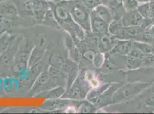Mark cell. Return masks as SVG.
Wrapping results in <instances>:
<instances>
[{"label":"cell","instance_id":"6da1fadb","mask_svg":"<svg viewBox=\"0 0 154 114\" xmlns=\"http://www.w3.org/2000/svg\"><path fill=\"white\" fill-rule=\"evenodd\" d=\"M61 4L69 10L74 21L85 30H91L90 12L82 2H70V0Z\"/></svg>","mask_w":154,"mask_h":114},{"label":"cell","instance_id":"7a4b0ae2","mask_svg":"<svg viewBox=\"0 0 154 114\" xmlns=\"http://www.w3.org/2000/svg\"><path fill=\"white\" fill-rule=\"evenodd\" d=\"M149 86L148 83H129L123 86L119 89L113 95V102L118 103L125 100L132 95H136L142 90L146 89Z\"/></svg>","mask_w":154,"mask_h":114},{"label":"cell","instance_id":"3957f363","mask_svg":"<svg viewBox=\"0 0 154 114\" xmlns=\"http://www.w3.org/2000/svg\"><path fill=\"white\" fill-rule=\"evenodd\" d=\"M86 97V91L84 87L82 80L78 78L75 82L68 89L67 91H65L64 94L60 99H71L80 100Z\"/></svg>","mask_w":154,"mask_h":114},{"label":"cell","instance_id":"277c9868","mask_svg":"<svg viewBox=\"0 0 154 114\" xmlns=\"http://www.w3.org/2000/svg\"><path fill=\"white\" fill-rule=\"evenodd\" d=\"M11 1L16 7L19 16L33 19L34 0H11Z\"/></svg>","mask_w":154,"mask_h":114},{"label":"cell","instance_id":"5b68a950","mask_svg":"<svg viewBox=\"0 0 154 114\" xmlns=\"http://www.w3.org/2000/svg\"><path fill=\"white\" fill-rule=\"evenodd\" d=\"M144 18L139 12L137 9L127 12V13L123 16L122 22L124 27L130 26L142 25Z\"/></svg>","mask_w":154,"mask_h":114},{"label":"cell","instance_id":"8992f818","mask_svg":"<svg viewBox=\"0 0 154 114\" xmlns=\"http://www.w3.org/2000/svg\"><path fill=\"white\" fill-rule=\"evenodd\" d=\"M50 9L49 1L47 0H34L33 3V19L42 23V19L46 13Z\"/></svg>","mask_w":154,"mask_h":114},{"label":"cell","instance_id":"52a82bcc","mask_svg":"<svg viewBox=\"0 0 154 114\" xmlns=\"http://www.w3.org/2000/svg\"><path fill=\"white\" fill-rule=\"evenodd\" d=\"M91 29L100 34H105L108 32L109 24L99 18L93 12H90Z\"/></svg>","mask_w":154,"mask_h":114},{"label":"cell","instance_id":"ba28073f","mask_svg":"<svg viewBox=\"0 0 154 114\" xmlns=\"http://www.w3.org/2000/svg\"><path fill=\"white\" fill-rule=\"evenodd\" d=\"M144 30V28L141 26H130L124 27L119 38H125V39L141 38V34Z\"/></svg>","mask_w":154,"mask_h":114},{"label":"cell","instance_id":"9c48e42d","mask_svg":"<svg viewBox=\"0 0 154 114\" xmlns=\"http://www.w3.org/2000/svg\"><path fill=\"white\" fill-rule=\"evenodd\" d=\"M44 54L45 50L43 48L39 46H35L31 50L28 59V69L40 62L44 56Z\"/></svg>","mask_w":154,"mask_h":114},{"label":"cell","instance_id":"30bf717a","mask_svg":"<svg viewBox=\"0 0 154 114\" xmlns=\"http://www.w3.org/2000/svg\"><path fill=\"white\" fill-rule=\"evenodd\" d=\"M91 12H93L99 18L103 19V21L108 24L113 20V15L109 7L104 5L103 4L92 9Z\"/></svg>","mask_w":154,"mask_h":114},{"label":"cell","instance_id":"8fae6325","mask_svg":"<svg viewBox=\"0 0 154 114\" xmlns=\"http://www.w3.org/2000/svg\"><path fill=\"white\" fill-rule=\"evenodd\" d=\"M66 90L62 86L55 87L38 94L39 96H45L47 99H58L61 98Z\"/></svg>","mask_w":154,"mask_h":114},{"label":"cell","instance_id":"7c38bea8","mask_svg":"<svg viewBox=\"0 0 154 114\" xmlns=\"http://www.w3.org/2000/svg\"><path fill=\"white\" fill-rule=\"evenodd\" d=\"M42 24L44 25L51 27L57 29H62L61 26L58 23V21L55 16L54 13L50 7L45 13L43 19H42Z\"/></svg>","mask_w":154,"mask_h":114},{"label":"cell","instance_id":"4fadbf2b","mask_svg":"<svg viewBox=\"0 0 154 114\" xmlns=\"http://www.w3.org/2000/svg\"><path fill=\"white\" fill-rule=\"evenodd\" d=\"M134 42L129 41H120L114 46V53H117L122 56H128L133 47Z\"/></svg>","mask_w":154,"mask_h":114},{"label":"cell","instance_id":"5bb4252c","mask_svg":"<svg viewBox=\"0 0 154 114\" xmlns=\"http://www.w3.org/2000/svg\"><path fill=\"white\" fill-rule=\"evenodd\" d=\"M124 27L122 21L119 19H113L109 24L108 33L110 35L119 38L122 34Z\"/></svg>","mask_w":154,"mask_h":114},{"label":"cell","instance_id":"9a60e30c","mask_svg":"<svg viewBox=\"0 0 154 114\" xmlns=\"http://www.w3.org/2000/svg\"><path fill=\"white\" fill-rule=\"evenodd\" d=\"M139 12L140 13L143 18L146 19H152L154 17V12L151 6V4L144 2L141 5H139L137 8Z\"/></svg>","mask_w":154,"mask_h":114},{"label":"cell","instance_id":"2e32d148","mask_svg":"<svg viewBox=\"0 0 154 114\" xmlns=\"http://www.w3.org/2000/svg\"><path fill=\"white\" fill-rule=\"evenodd\" d=\"M125 64L127 68L130 70H135L141 67L140 59L130 56H126Z\"/></svg>","mask_w":154,"mask_h":114},{"label":"cell","instance_id":"e0dca14e","mask_svg":"<svg viewBox=\"0 0 154 114\" xmlns=\"http://www.w3.org/2000/svg\"><path fill=\"white\" fill-rule=\"evenodd\" d=\"M141 62V67H148L154 64V55L151 53H144L140 58Z\"/></svg>","mask_w":154,"mask_h":114},{"label":"cell","instance_id":"ac0fdd59","mask_svg":"<svg viewBox=\"0 0 154 114\" xmlns=\"http://www.w3.org/2000/svg\"><path fill=\"white\" fill-rule=\"evenodd\" d=\"M139 5L138 0H123L122 6L126 12L137 9Z\"/></svg>","mask_w":154,"mask_h":114},{"label":"cell","instance_id":"d6986e66","mask_svg":"<svg viewBox=\"0 0 154 114\" xmlns=\"http://www.w3.org/2000/svg\"><path fill=\"white\" fill-rule=\"evenodd\" d=\"M93 63L95 67L97 69H100L105 64V56L102 53H97L96 54Z\"/></svg>","mask_w":154,"mask_h":114},{"label":"cell","instance_id":"ffe728a7","mask_svg":"<svg viewBox=\"0 0 154 114\" xmlns=\"http://www.w3.org/2000/svg\"><path fill=\"white\" fill-rule=\"evenodd\" d=\"M100 42L104 50L108 51L112 49V41L107 35H104L101 37Z\"/></svg>","mask_w":154,"mask_h":114},{"label":"cell","instance_id":"44dd1931","mask_svg":"<svg viewBox=\"0 0 154 114\" xmlns=\"http://www.w3.org/2000/svg\"><path fill=\"white\" fill-rule=\"evenodd\" d=\"M134 45L140 50L146 53H150L151 52V45L147 42H134Z\"/></svg>","mask_w":154,"mask_h":114},{"label":"cell","instance_id":"7402d4cb","mask_svg":"<svg viewBox=\"0 0 154 114\" xmlns=\"http://www.w3.org/2000/svg\"><path fill=\"white\" fill-rule=\"evenodd\" d=\"M96 111V108L89 103H84L79 107L78 111L80 113H91Z\"/></svg>","mask_w":154,"mask_h":114},{"label":"cell","instance_id":"603a6c76","mask_svg":"<svg viewBox=\"0 0 154 114\" xmlns=\"http://www.w3.org/2000/svg\"><path fill=\"white\" fill-rule=\"evenodd\" d=\"M141 40L147 43H151L152 40V36L150 30L146 29L144 30V31L142 33L141 36Z\"/></svg>","mask_w":154,"mask_h":114},{"label":"cell","instance_id":"cb8c5ba5","mask_svg":"<svg viewBox=\"0 0 154 114\" xmlns=\"http://www.w3.org/2000/svg\"><path fill=\"white\" fill-rule=\"evenodd\" d=\"M96 54V53H95L94 51L89 50H88L85 53L84 56L86 59H87L88 61H89L90 62H93Z\"/></svg>","mask_w":154,"mask_h":114},{"label":"cell","instance_id":"d4e9b609","mask_svg":"<svg viewBox=\"0 0 154 114\" xmlns=\"http://www.w3.org/2000/svg\"><path fill=\"white\" fill-rule=\"evenodd\" d=\"M146 103L148 106L154 107V94H151L148 97L146 101Z\"/></svg>","mask_w":154,"mask_h":114},{"label":"cell","instance_id":"484cf974","mask_svg":"<svg viewBox=\"0 0 154 114\" xmlns=\"http://www.w3.org/2000/svg\"><path fill=\"white\" fill-rule=\"evenodd\" d=\"M7 48L5 47V46H4V44H2V42L0 40V57L1 56V55L2 54V53L7 50Z\"/></svg>","mask_w":154,"mask_h":114},{"label":"cell","instance_id":"4316f807","mask_svg":"<svg viewBox=\"0 0 154 114\" xmlns=\"http://www.w3.org/2000/svg\"><path fill=\"white\" fill-rule=\"evenodd\" d=\"M149 30H150V32H151L152 37H154V25L149 29Z\"/></svg>","mask_w":154,"mask_h":114},{"label":"cell","instance_id":"83f0119b","mask_svg":"<svg viewBox=\"0 0 154 114\" xmlns=\"http://www.w3.org/2000/svg\"><path fill=\"white\" fill-rule=\"evenodd\" d=\"M151 53L154 55V45L151 46Z\"/></svg>","mask_w":154,"mask_h":114},{"label":"cell","instance_id":"f1b7e54d","mask_svg":"<svg viewBox=\"0 0 154 114\" xmlns=\"http://www.w3.org/2000/svg\"><path fill=\"white\" fill-rule=\"evenodd\" d=\"M11 1V0H0V4L3 3V2H7V1Z\"/></svg>","mask_w":154,"mask_h":114},{"label":"cell","instance_id":"f546056e","mask_svg":"<svg viewBox=\"0 0 154 114\" xmlns=\"http://www.w3.org/2000/svg\"><path fill=\"white\" fill-rule=\"evenodd\" d=\"M149 1H151V2H152V1H154V0H149Z\"/></svg>","mask_w":154,"mask_h":114}]
</instances>
